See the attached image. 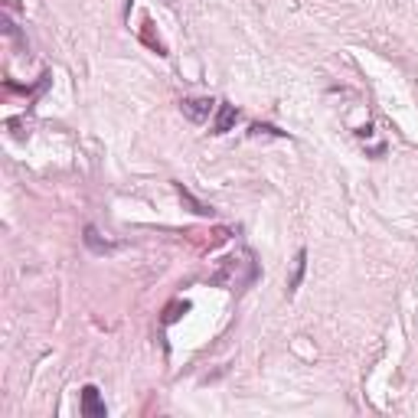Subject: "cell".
<instances>
[{
	"mask_svg": "<svg viewBox=\"0 0 418 418\" xmlns=\"http://www.w3.org/2000/svg\"><path fill=\"white\" fill-rule=\"evenodd\" d=\"M79 412L86 418H104V402L95 386H86V389H82V405H79Z\"/></svg>",
	"mask_w": 418,
	"mask_h": 418,
	"instance_id": "cell-2",
	"label": "cell"
},
{
	"mask_svg": "<svg viewBox=\"0 0 418 418\" xmlns=\"http://www.w3.org/2000/svg\"><path fill=\"white\" fill-rule=\"evenodd\" d=\"M177 190H180V196H183V200H187V203H190V206H193V213H196V216H213V209L193 200V196H190V190H183V187H177Z\"/></svg>",
	"mask_w": 418,
	"mask_h": 418,
	"instance_id": "cell-6",
	"label": "cell"
},
{
	"mask_svg": "<svg viewBox=\"0 0 418 418\" xmlns=\"http://www.w3.org/2000/svg\"><path fill=\"white\" fill-rule=\"evenodd\" d=\"M141 39L154 49V53H157V56H167V46H163V39H161V36H154V23H151V20H144V27H141Z\"/></svg>",
	"mask_w": 418,
	"mask_h": 418,
	"instance_id": "cell-4",
	"label": "cell"
},
{
	"mask_svg": "<svg viewBox=\"0 0 418 418\" xmlns=\"http://www.w3.org/2000/svg\"><path fill=\"white\" fill-rule=\"evenodd\" d=\"M304 268H307V252L301 248V252H297V268H295V275H291V281H288V295H295V291H297L301 278H304Z\"/></svg>",
	"mask_w": 418,
	"mask_h": 418,
	"instance_id": "cell-5",
	"label": "cell"
},
{
	"mask_svg": "<svg viewBox=\"0 0 418 418\" xmlns=\"http://www.w3.org/2000/svg\"><path fill=\"white\" fill-rule=\"evenodd\" d=\"M213 108H216V102H213V98H206V95H203V98H183V102H180V112L187 114L190 121H196V124L206 121Z\"/></svg>",
	"mask_w": 418,
	"mask_h": 418,
	"instance_id": "cell-1",
	"label": "cell"
},
{
	"mask_svg": "<svg viewBox=\"0 0 418 418\" xmlns=\"http://www.w3.org/2000/svg\"><path fill=\"white\" fill-rule=\"evenodd\" d=\"M238 121V112H236V104H219V114H216V121H213V134H226L232 124Z\"/></svg>",
	"mask_w": 418,
	"mask_h": 418,
	"instance_id": "cell-3",
	"label": "cell"
},
{
	"mask_svg": "<svg viewBox=\"0 0 418 418\" xmlns=\"http://www.w3.org/2000/svg\"><path fill=\"white\" fill-rule=\"evenodd\" d=\"M163 4H167V7H173V4H177V0H163Z\"/></svg>",
	"mask_w": 418,
	"mask_h": 418,
	"instance_id": "cell-7",
	"label": "cell"
}]
</instances>
